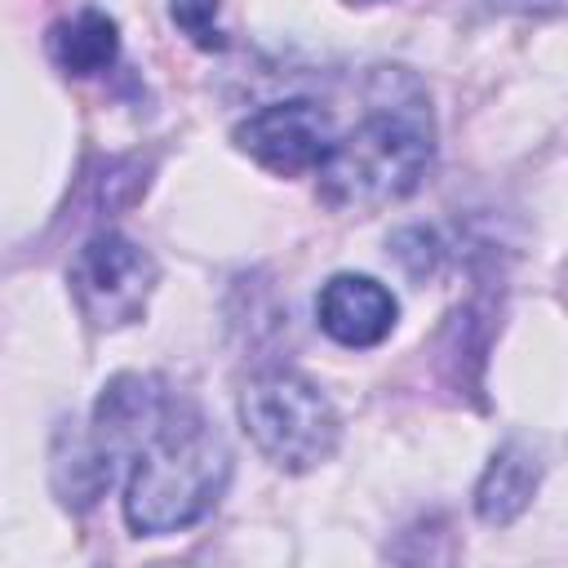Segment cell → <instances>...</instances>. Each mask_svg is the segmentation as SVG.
<instances>
[{
  "label": "cell",
  "instance_id": "6",
  "mask_svg": "<svg viewBox=\"0 0 568 568\" xmlns=\"http://www.w3.org/2000/svg\"><path fill=\"white\" fill-rule=\"evenodd\" d=\"M315 320L320 328L337 342V346H351V351H364V346H377L390 337L395 320H399V302L395 293L373 280V275H333L320 297H315Z\"/></svg>",
  "mask_w": 568,
  "mask_h": 568
},
{
  "label": "cell",
  "instance_id": "2",
  "mask_svg": "<svg viewBox=\"0 0 568 568\" xmlns=\"http://www.w3.org/2000/svg\"><path fill=\"white\" fill-rule=\"evenodd\" d=\"M430 155L435 133L422 93L413 102H373V111L346 138H333L320 160V200L342 213L386 209L422 186Z\"/></svg>",
  "mask_w": 568,
  "mask_h": 568
},
{
  "label": "cell",
  "instance_id": "7",
  "mask_svg": "<svg viewBox=\"0 0 568 568\" xmlns=\"http://www.w3.org/2000/svg\"><path fill=\"white\" fill-rule=\"evenodd\" d=\"M541 484V462L524 444H501L488 462V470L475 484V510L484 524H510L528 510L532 493Z\"/></svg>",
  "mask_w": 568,
  "mask_h": 568
},
{
  "label": "cell",
  "instance_id": "9",
  "mask_svg": "<svg viewBox=\"0 0 568 568\" xmlns=\"http://www.w3.org/2000/svg\"><path fill=\"white\" fill-rule=\"evenodd\" d=\"M169 18L200 49H222L226 44V36L217 27V0H169Z\"/></svg>",
  "mask_w": 568,
  "mask_h": 568
},
{
  "label": "cell",
  "instance_id": "1",
  "mask_svg": "<svg viewBox=\"0 0 568 568\" xmlns=\"http://www.w3.org/2000/svg\"><path fill=\"white\" fill-rule=\"evenodd\" d=\"M231 479V448L200 408L169 395L160 417L129 453L124 519L142 537H164L200 524Z\"/></svg>",
  "mask_w": 568,
  "mask_h": 568
},
{
  "label": "cell",
  "instance_id": "5",
  "mask_svg": "<svg viewBox=\"0 0 568 568\" xmlns=\"http://www.w3.org/2000/svg\"><path fill=\"white\" fill-rule=\"evenodd\" d=\"M231 138L253 164H262L280 178H297V173L320 169V160L328 155L333 120H328V111H320L306 98H284V102H266L262 111L240 120Z\"/></svg>",
  "mask_w": 568,
  "mask_h": 568
},
{
  "label": "cell",
  "instance_id": "3",
  "mask_svg": "<svg viewBox=\"0 0 568 568\" xmlns=\"http://www.w3.org/2000/svg\"><path fill=\"white\" fill-rule=\"evenodd\" d=\"M240 426L253 439V448L275 470H288V475L315 470L337 453V439H342V422L328 395L293 368H266L244 382Z\"/></svg>",
  "mask_w": 568,
  "mask_h": 568
},
{
  "label": "cell",
  "instance_id": "8",
  "mask_svg": "<svg viewBox=\"0 0 568 568\" xmlns=\"http://www.w3.org/2000/svg\"><path fill=\"white\" fill-rule=\"evenodd\" d=\"M49 53L67 75H98L120 53V27L102 9H80L49 31Z\"/></svg>",
  "mask_w": 568,
  "mask_h": 568
},
{
  "label": "cell",
  "instance_id": "4",
  "mask_svg": "<svg viewBox=\"0 0 568 568\" xmlns=\"http://www.w3.org/2000/svg\"><path fill=\"white\" fill-rule=\"evenodd\" d=\"M71 297L80 306V315L93 328H124L133 320H142L151 288L160 280L155 257L133 244L120 231H98L93 240H84V248L71 257Z\"/></svg>",
  "mask_w": 568,
  "mask_h": 568
}]
</instances>
